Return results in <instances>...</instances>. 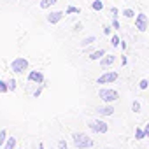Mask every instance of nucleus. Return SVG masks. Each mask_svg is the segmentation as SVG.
<instances>
[{"label": "nucleus", "instance_id": "f257e3e1", "mask_svg": "<svg viewBox=\"0 0 149 149\" xmlns=\"http://www.w3.org/2000/svg\"><path fill=\"white\" fill-rule=\"evenodd\" d=\"M72 140H74V146L77 149H90L93 147V139L86 133H81V132H74L72 133Z\"/></svg>", "mask_w": 149, "mask_h": 149}, {"label": "nucleus", "instance_id": "f03ea898", "mask_svg": "<svg viewBox=\"0 0 149 149\" xmlns=\"http://www.w3.org/2000/svg\"><path fill=\"white\" fill-rule=\"evenodd\" d=\"M98 97H100L102 102L112 104V102H116V100L119 98V93H118L116 90H111V88H102V90L98 91Z\"/></svg>", "mask_w": 149, "mask_h": 149}, {"label": "nucleus", "instance_id": "7ed1b4c3", "mask_svg": "<svg viewBox=\"0 0 149 149\" xmlns=\"http://www.w3.org/2000/svg\"><path fill=\"white\" fill-rule=\"evenodd\" d=\"M26 68H28V60L23 58V56H18V58H14L11 61V70L14 74H23Z\"/></svg>", "mask_w": 149, "mask_h": 149}, {"label": "nucleus", "instance_id": "20e7f679", "mask_svg": "<svg viewBox=\"0 0 149 149\" xmlns=\"http://www.w3.org/2000/svg\"><path fill=\"white\" fill-rule=\"evenodd\" d=\"M88 126L95 132V133H107L109 132V125L102 119H91L88 121Z\"/></svg>", "mask_w": 149, "mask_h": 149}, {"label": "nucleus", "instance_id": "39448f33", "mask_svg": "<svg viewBox=\"0 0 149 149\" xmlns=\"http://www.w3.org/2000/svg\"><path fill=\"white\" fill-rule=\"evenodd\" d=\"M147 26H149V19H147V16H146L144 13H139V14L135 16V28H137L139 32H146Z\"/></svg>", "mask_w": 149, "mask_h": 149}, {"label": "nucleus", "instance_id": "423d86ee", "mask_svg": "<svg viewBox=\"0 0 149 149\" xmlns=\"http://www.w3.org/2000/svg\"><path fill=\"white\" fill-rule=\"evenodd\" d=\"M118 77H119L118 72H105V74H102V76L97 79V83L98 84H109V83H114Z\"/></svg>", "mask_w": 149, "mask_h": 149}, {"label": "nucleus", "instance_id": "0eeeda50", "mask_svg": "<svg viewBox=\"0 0 149 149\" xmlns=\"http://www.w3.org/2000/svg\"><path fill=\"white\" fill-rule=\"evenodd\" d=\"M28 81L35 83V84H42L44 83V74L40 70H30L28 72Z\"/></svg>", "mask_w": 149, "mask_h": 149}, {"label": "nucleus", "instance_id": "6e6552de", "mask_svg": "<svg viewBox=\"0 0 149 149\" xmlns=\"http://www.w3.org/2000/svg\"><path fill=\"white\" fill-rule=\"evenodd\" d=\"M63 14L65 13H61V11H53V13H49L47 14V23H51V25H56V23H60L61 21V18H63Z\"/></svg>", "mask_w": 149, "mask_h": 149}, {"label": "nucleus", "instance_id": "1a4fd4ad", "mask_svg": "<svg viewBox=\"0 0 149 149\" xmlns=\"http://www.w3.org/2000/svg\"><path fill=\"white\" fill-rule=\"evenodd\" d=\"M97 112H98L100 116H112V114H114V107H112L111 104H105V105L98 107V109H97Z\"/></svg>", "mask_w": 149, "mask_h": 149}, {"label": "nucleus", "instance_id": "9d476101", "mask_svg": "<svg viewBox=\"0 0 149 149\" xmlns=\"http://www.w3.org/2000/svg\"><path fill=\"white\" fill-rule=\"evenodd\" d=\"M114 61H116V56H114V54H105V56H102V60H100V65L105 68V67H111Z\"/></svg>", "mask_w": 149, "mask_h": 149}, {"label": "nucleus", "instance_id": "9b49d317", "mask_svg": "<svg viewBox=\"0 0 149 149\" xmlns=\"http://www.w3.org/2000/svg\"><path fill=\"white\" fill-rule=\"evenodd\" d=\"M16 144H18L16 137H9V139H7V142L4 144V147H2V149H16Z\"/></svg>", "mask_w": 149, "mask_h": 149}, {"label": "nucleus", "instance_id": "f8f14e48", "mask_svg": "<svg viewBox=\"0 0 149 149\" xmlns=\"http://www.w3.org/2000/svg\"><path fill=\"white\" fill-rule=\"evenodd\" d=\"M102 56H105V51H104V49H97V51H93L88 58H90V60H102Z\"/></svg>", "mask_w": 149, "mask_h": 149}, {"label": "nucleus", "instance_id": "ddd939ff", "mask_svg": "<svg viewBox=\"0 0 149 149\" xmlns=\"http://www.w3.org/2000/svg\"><path fill=\"white\" fill-rule=\"evenodd\" d=\"M56 4V0H40V9H49V7H53Z\"/></svg>", "mask_w": 149, "mask_h": 149}, {"label": "nucleus", "instance_id": "4468645a", "mask_svg": "<svg viewBox=\"0 0 149 149\" xmlns=\"http://www.w3.org/2000/svg\"><path fill=\"white\" fill-rule=\"evenodd\" d=\"M91 9H93V11H102V9H104L102 0H93V2H91Z\"/></svg>", "mask_w": 149, "mask_h": 149}, {"label": "nucleus", "instance_id": "2eb2a0df", "mask_svg": "<svg viewBox=\"0 0 149 149\" xmlns=\"http://www.w3.org/2000/svg\"><path fill=\"white\" fill-rule=\"evenodd\" d=\"M6 142H7V132L6 130H0V147H4Z\"/></svg>", "mask_w": 149, "mask_h": 149}, {"label": "nucleus", "instance_id": "dca6fc26", "mask_svg": "<svg viewBox=\"0 0 149 149\" xmlns=\"http://www.w3.org/2000/svg\"><path fill=\"white\" fill-rule=\"evenodd\" d=\"M121 14H123L125 18H135V11H133V9H130V7H128V9H123V13H121Z\"/></svg>", "mask_w": 149, "mask_h": 149}, {"label": "nucleus", "instance_id": "f3484780", "mask_svg": "<svg viewBox=\"0 0 149 149\" xmlns=\"http://www.w3.org/2000/svg\"><path fill=\"white\" fill-rule=\"evenodd\" d=\"M7 84H9V91H16V88H18V83H16V79H14V77H11V79L7 81Z\"/></svg>", "mask_w": 149, "mask_h": 149}, {"label": "nucleus", "instance_id": "a211bd4d", "mask_svg": "<svg viewBox=\"0 0 149 149\" xmlns=\"http://www.w3.org/2000/svg\"><path fill=\"white\" fill-rule=\"evenodd\" d=\"M7 91H9L7 81H2V79H0V93H7Z\"/></svg>", "mask_w": 149, "mask_h": 149}, {"label": "nucleus", "instance_id": "6ab92c4d", "mask_svg": "<svg viewBox=\"0 0 149 149\" xmlns=\"http://www.w3.org/2000/svg\"><path fill=\"white\" fill-rule=\"evenodd\" d=\"M91 42H95V37H86V39L81 42V47H86V46H90Z\"/></svg>", "mask_w": 149, "mask_h": 149}, {"label": "nucleus", "instance_id": "aec40b11", "mask_svg": "<svg viewBox=\"0 0 149 149\" xmlns=\"http://www.w3.org/2000/svg\"><path fill=\"white\" fill-rule=\"evenodd\" d=\"M119 42H121V39H119L118 35H112V37H111V44H112L114 47H118V46H119Z\"/></svg>", "mask_w": 149, "mask_h": 149}, {"label": "nucleus", "instance_id": "412c9836", "mask_svg": "<svg viewBox=\"0 0 149 149\" xmlns=\"http://www.w3.org/2000/svg\"><path fill=\"white\" fill-rule=\"evenodd\" d=\"M147 86H149V81H147V79H140V83H139V88H140V90H146Z\"/></svg>", "mask_w": 149, "mask_h": 149}, {"label": "nucleus", "instance_id": "4be33fe9", "mask_svg": "<svg viewBox=\"0 0 149 149\" xmlns=\"http://www.w3.org/2000/svg\"><path fill=\"white\" fill-rule=\"evenodd\" d=\"M132 111H133V112H139V111H140V104H139L137 100L132 102Z\"/></svg>", "mask_w": 149, "mask_h": 149}, {"label": "nucleus", "instance_id": "5701e85b", "mask_svg": "<svg viewBox=\"0 0 149 149\" xmlns=\"http://www.w3.org/2000/svg\"><path fill=\"white\" fill-rule=\"evenodd\" d=\"M135 137H137V139H139V140H142V139H144V137H146V132H144V130H140V128H139V130H137V132H135Z\"/></svg>", "mask_w": 149, "mask_h": 149}, {"label": "nucleus", "instance_id": "b1692460", "mask_svg": "<svg viewBox=\"0 0 149 149\" xmlns=\"http://www.w3.org/2000/svg\"><path fill=\"white\" fill-rule=\"evenodd\" d=\"M58 149H68V146H67L65 139H60V140H58Z\"/></svg>", "mask_w": 149, "mask_h": 149}, {"label": "nucleus", "instance_id": "393cba45", "mask_svg": "<svg viewBox=\"0 0 149 149\" xmlns=\"http://www.w3.org/2000/svg\"><path fill=\"white\" fill-rule=\"evenodd\" d=\"M70 13H77V14H79V7H74V6H70V7H67V11H65V14H70Z\"/></svg>", "mask_w": 149, "mask_h": 149}, {"label": "nucleus", "instance_id": "a878e982", "mask_svg": "<svg viewBox=\"0 0 149 149\" xmlns=\"http://www.w3.org/2000/svg\"><path fill=\"white\" fill-rule=\"evenodd\" d=\"M112 28H114V30H119V21H118V18L112 19Z\"/></svg>", "mask_w": 149, "mask_h": 149}, {"label": "nucleus", "instance_id": "bb28decb", "mask_svg": "<svg viewBox=\"0 0 149 149\" xmlns=\"http://www.w3.org/2000/svg\"><path fill=\"white\" fill-rule=\"evenodd\" d=\"M104 33H105V35H111V33H112V30H111V26H109V25H105V26H104Z\"/></svg>", "mask_w": 149, "mask_h": 149}, {"label": "nucleus", "instance_id": "cd10ccee", "mask_svg": "<svg viewBox=\"0 0 149 149\" xmlns=\"http://www.w3.org/2000/svg\"><path fill=\"white\" fill-rule=\"evenodd\" d=\"M111 13H112V14H114V18H116V16H118V14H119V11H118V9H116V7H111Z\"/></svg>", "mask_w": 149, "mask_h": 149}, {"label": "nucleus", "instance_id": "c85d7f7f", "mask_svg": "<svg viewBox=\"0 0 149 149\" xmlns=\"http://www.w3.org/2000/svg\"><path fill=\"white\" fill-rule=\"evenodd\" d=\"M121 63H123V65H126V63H128V60H126V56H123V58H121Z\"/></svg>", "mask_w": 149, "mask_h": 149}, {"label": "nucleus", "instance_id": "c756f323", "mask_svg": "<svg viewBox=\"0 0 149 149\" xmlns=\"http://www.w3.org/2000/svg\"><path fill=\"white\" fill-rule=\"evenodd\" d=\"M144 132H146V135H149V123L146 125V130H144Z\"/></svg>", "mask_w": 149, "mask_h": 149}, {"label": "nucleus", "instance_id": "7c9ffc66", "mask_svg": "<svg viewBox=\"0 0 149 149\" xmlns=\"http://www.w3.org/2000/svg\"><path fill=\"white\" fill-rule=\"evenodd\" d=\"M39 149H44V144H39Z\"/></svg>", "mask_w": 149, "mask_h": 149}, {"label": "nucleus", "instance_id": "2f4dec72", "mask_svg": "<svg viewBox=\"0 0 149 149\" xmlns=\"http://www.w3.org/2000/svg\"><path fill=\"white\" fill-rule=\"evenodd\" d=\"M16 149H18V147H16Z\"/></svg>", "mask_w": 149, "mask_h": 149}]
</instances>
